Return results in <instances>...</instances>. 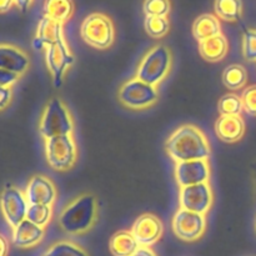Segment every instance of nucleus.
<instances>
[{"label":"nucleus","instance_id":"nucleus-21","mask_svg":"<svg viewBox=\"0 0 256 256\" xmlns=\"http://www.w3.org/2000/svg\"><path fill=\"white\" fill-rule=\"evenodd\" d=\"M140 248L130 230L115 232L109 242V249L114 256H132Z\"/></svg>","mask_w":256,"mask_h":256},{"label":"nucleus","instance_id":"nucleus-5","mask_svg":"<svg viewBox=\"0 0 256 256\" xmlns=\"http://www.w3.org/2000/svg\"><path fill=\"white\" fill-rule=\"evenodd\" d=\"M80 35L88 45L95 49L105 50L114 44L115 28L108 15L92 12L82 20Z\"/></svg>","mask_w":256,"mask_h":256},{"label":"nucleus","instance_id":"nucleus-1","mask_svg":"<svg viewBox=\"0 0 256 256\" xmlns=\"http://www.w3.org/2000/svg\"><path fill=\"white\" fill-rule=\"evenodd\" d=\"M165 150L175 162L208 160L212 155L206 135L192 124L178 128L165 142Z\"/></svg>","mask_w":256,"mask_h":256},{"label":"nucleus","instance_id":"nucleus-24","mask_svg":"<svg viewBox=\"0 0 256 256\" xmlns=\"http://www.w3.org/2000/svg\"><path fill=\"white\" fill-rule=\"evenodd\" d=\"M222 82L230 90L244 89L248 84V72L242 65H229L222 72Z\"/></svg>","mask_w":256,"mask_h":256},{"label":"nucleus","instance_id":"nucleus-12","mask_svg":"<svg viewBox=\"0 0 256 256\" xmlns=\"http://www.w3.org/2000/svg\"><path fill=\"white\" fill-rule=\"evenodd\" d=\"M130 232L134 235L140 246L152 248L162 239L164 225L156 215L146 212V214L140 215L135 220Z\"/></svg>","mask_w":256,"mask_h":256},{"label":"nucleus","instance_id":"nucleus-30","mask_svg":"<svg viewBox=\"0 0 256 256\" xmlns=\"http://www.w3.org/2000/svg\"><path fill=\"white\" fill-rule=\"evenodd\" d=\"M242 54L248 62H256V29H248L244 32Z\"/></svg>","mask_w":256,"mask_h":256},{"label":"nucleus","instance_id":"nucleus-27","mask_svg":"<svg viewBox=\"0 0 256 256\" xmlns=\"http://www.w3.org/2000/svg\"><path fill=\"white\" fill-rule=\"evenodd\" d=\"M52 216V206L48 205H29L26 219L42 228H46Z\"/></svg>","mask_w":256,"mask_h":256},{"label":"nucleus","instance_id":"nucleus-4","mask_svg":"<svg viewBox=\"0 0 256 256\" xmlns=\"http://www.w3.org/2000/svg\"><path fill=\"white\" fill-rule=\"evenodd\" d=\"M74 132V122L70 110L59 98H52L45 105L39 122V132L45 140Z\"/></svg>","mask_w":256,"mask_h":256},{"label":"nucleus","instance_id":"nucleus-31","mask_svg":"<svg viewBox=\"0 0 256 256\" xmlns=\"http://www.w3.org/2000/svg\"><path fill=\"white\" fill-rule=\"evenodd\" d=\"M242 102L245 112L252 116H256V85L248 86L242 92Z\"/></svg>","mask_w":256,"mask_h":256},{"label":"nucleus","instance_id":"nucleus-36","mask_svg":"<svg viewBox=\"0 0 256 256\" xmlns=\"http://www.w3.org/2000/svg\"><path fill=\"white\" fill-rule=\"evenodd\" d=\"M32 2H34V0H14L15 5H16V6L19 8L22 12H25L29 10V8L32 6Z\"/></svg>","mask_w":256,"mask_h":256},{"label":"nucleus","instance_id":"nucleus-15","mask_svg":"<svg viewBox=\"0 0 256 256\" xmlns=\"http://www.w3.org/2000/svg\"><path fill=\"white\" fill-rule=\"evenodd\" d=\"M30 66V59L26 52L12 44H0V69L22 75Z\"/></svg>","mask_w":256,"mask_h":256},{"label":"nucleus","instance_id":"nucleus-29","mask_svg":"<svg viewBox=\"0 0 256 256\" xmlns=\"http://www.w3.org/2000/svg\"><path fill=\"white\" fill-rule=\"evenodd\" d=\"M142 10L146 16L168 18L172 10V2L170 0H145Z\"/></svg>","mask_w":256,"mask_h":256},{"label":"nucleus","instance_id":"nucleus-16","mask_svg":"<svg viewBox=\"0 0 256 256\" xmlns=\"http://www.w3.org/2000/svg\"><path fill=\"white\" fill-rule=\"evenodd\" d=\"M245 122L242 115H220L215 122V134L225 142H238L245 135Z\"/></svg>","mask_w":256,"mask_h":256},{"label":"nucleus","instance_id":"nucleus-23","mask_svg":"<svg viewBox=\"0 0 256 256\" xmlns=\"http://www.w3.org/2000/svg\"><path fill=\"white\" fill-rule=\"evenodd\" d=\"M215 15L225 22H235L242 19V0H215Z\"/></svg>","mask_w":256,"mask_h":256},{"label":"nucleus","instance_id":"nucleus-10","mask_svg":"<svg viewBox=\"0 0 256 256\" xmlns=\"http://www.w3.org/2000/svg\"><path fill=\"white\" fill-rule=\"evenodd\" d=\"M45 58H46L48 69L52 72L54 86H62V80H64V76L65 74H66L68 69H69L75 62L74 55L70 52L65 39L60 40L56 44L46 46Z\"/></svg>","mask_w":256,"mask_h":256},{"label":"nucleus","instance_id":"nucleus-20","mask_svg":"<svg viewBox=\"0 0 256 256\" xmlns=\"http://www.w3.org/2000/svg\"><path fill=\"white\" fill-rule=\"evenodd\" d=\"M219 34H222V24L216 15L202 14L192 24V35L199 42Z\"/></svg>","mask_w":256,"mask_h":256},{"label":"nucleus","instance_id":"nucleus-35","mask_svg":"<svg viewBox=\"0 0 256 256\" xmlns=\"http://www.w3.org/2000/svg\"><path fill=\"white\" fill-rule=\"evenodd\" d=\"M9 254V242L4 235L0 234V256H8Z\"/></svg>","mask_w":256,"mask_h":256},{"label":"nucleus","instance_id":"nucleus-28","mask_svg":"<svg viewBox=\"0 0 256 256\" xmlns=\"http://www.w3.org/2000/svg\"><path fill=\"white\" fill-rule=\"evenodd\" d=\"M218 109L222 115H240L244 110L242 96L236 94H226L219 100Z\"/></svg>","mask_w":256,"mask_h":256},{"label":"nucleus","instance_id":"nucleus-11","mask_svg":"<svg viewBox=\"0 0 256 256\" xmlns=\"http://www.w3.org/2000/svg\"><path fill=\"white\" fill-rule=\"evenodd\" d=\"M212 200L214 196L209 182L180 188L179 204L182 209L206 215L212 209Z\"/></svg>","mask_w":256,"mask_h":256},{"label":"nucleus","instance_id":"nucleus-37","mask_svg":"<svg viewBox=\"0 0 256 256\" xmlns=\"http://www.w3.org/2000/svg\"><path fill=\"white\" fill-rule=\"evenodd\" d=\"M14 4V0H0V14L9 12Z\"/></svg>","mask_w":256,"mask_h":256},{"label":"nucleus","instance_id":"nucleus-38","mask_svg":"<svg viewBox=\"0 0 256 256\" xmlns=\"http://www.w3.org/2000/svg\"><path fill=\"white\" fill-rule=\"evenodd\" d=\"M255 232H256V219H255Z\"/></svg>","mask_w":256,"mask_h":256},{"label":"nucleus","instance_id":"nucleus-6","mask_svg":"<svg viewBox=\"0 0 256 256\" xmlns=\"http://www.w3.org/2000/svg\"><path fill=\"white\" fill-rule=\"evenodd\" d=\"M118 99L130 110H145L154 106L159 100V90L136 76L122 82L118 90Z\"/></svg>","mask_w":256,"mask_h":256},{"label":"nucleus","instance_id":"nucleus-2","mask_svg":"<svg viewBox=\"0 0 256 256\" xmlns=\"http://www.w3.org/2000/svg\"><path fill=\"white\" fill-rule=\"evenodd\" d=\"M99 218L96 198L90 192L82 194L70 202L60 212L58 224L68 235H82L94 228Z\"/></svg>","mask_w":256,"mask_h":256},{"label":"nucleus","instance_id":"nucleus-32","mask_svg":"<svg viewBox=\"0 0 256 256\" xmlns=\"http://www.w3.org/2000/svg\"><path fill=\"white\" fill-rule=\"evenodd\" d=\"M20 78L22 76L15 74V72L0 69V85H2V86L12 88V85H14L15 82H19Z\"/></svg>","mask_w":256,"mask_h":256},{"label":"nucleus","instance_id":"nucleus-13","mask_svg":"<svg viewBox=\"0 0 256 256\" xmlns=\"http://www.w3.org/2000/svg\"><path fill=\"white\" fill-rule=\"evenodd\" d=\"M175 178L180 188L209 182V160H190V162H176Z\"/></svg>","mask_w":256,"mask_h":256},{"label":"nucleus","instance_id":"nucleus-34","mask_svg":"<svg viewBox=\"0 0 256 256\" xmlns=\"http://www.w3.org/2000/svg\"><path fill=\"white\" fill-rule=\"evenodd\" d=\"M132 256H158L156 252L148 246H140Z\"/></svg>","mask_w":256,"mask_h":256},{"label":"nucleus","instance_id":"nucleus-18","mask_svg":"<svg viewBox=\"0 0 256 256\" xmlns=\"http://www.w3.org/2000/svg\"><path fill=\"white\" fill-rule=\"evenodd\" d=\"M62 39H65L62 24L44 16L38 25L36 36L32 42V45L36 49H42V46H50L52 44H56Z\"/></svg>","mask_w":256,"mask_h":256},{"label":"nucleus","instance_id":"nucleus-22","mask_svg":"<svg viewBox=\"0 0 256 256\" xmlns=\"http://www.w3.org/2000/svg\"><path fill=\"white\" fill-rule=\"evenodd\" d=\"M75 5L72 0H45L44 16L64 25L74 15Z\"/></svg>","mask_w":256,"mask_h":256},{"label":"nucleus","instance_id":"nucleus-25","mask_svg":"<svg viewBox=\"0 0 256 256\" xmlns=\"http://www.w3.org/2000/svg\"><path fill=\"white\" fill-rule=\"evenodd\" d=\"M44 256H89V254L75 242L62 240L52 244Z\"/></svg>","mask_w":256,"mask_h":256},{"label":"nucleus","instance_id":"nucleus-26","mask_svg":"<svg viewBox=\"0 0 256 256\" xmlns=\"http://www.w3.org/2000/svg\"><path fill=\"white\" fill-rule=\"evenodd\" d=\"M145 30L149 36L154 38V39H162L170 30L169 19L164 16H146Z\"/></svg>","mask_w":256,"mask_h":256},{"label":"nucleus","instance_id":"nucleus-9","mask_svg":"<svg viewBox=\"0 0 256 256\" xmlns=\"http://www.w3.org/2000/svg\"><path fill=\"white\" fill-rule=\"evenodd\" d=\"M0 209L5 222L14 229L26 219L29 202L25 192L15 186H8L0 195Z\"/></svg>","mask_w":256,"mask_h":256},{"label":"nucleus","instance_id":"nucleus-7","mask_svg":"<svg viewBox=\"0 0 256 256\" xmlns=\"http://www.w3.org/2000/svg\"><path fill=\"white\" fill-rule=\"evenodd\" d=\"M48 164L56 172H68L78 162V146L72 134L45 140Z\"/></svg>","mask_w":256,"mask_h":256},{"label":"nucleus","instance_id":"nucleus-33","mask_svg":"<svg viewBox=\"0 0 256 256\" xmlns=\"http://www.w3.org/2000/svg\"><path fill=\"white\" fill-rule=\"evenodd\" d=\"M12 99V88L2 86L0 85V112L6 109L10 105Z\"/></svg>","mask_w":256,"mask_h":256},{"label":"nucleus","instance_id":"nucleus-19","mask_svg":"<svg viewBox=\"0 0 256 256\" xmlns=\"http://www.w3.org/2000/svg\"><path fill=\"white\" fill-rule=\"evenodd\" d=\"M229 52V42L225 35L219 34L199 42V52L204 60L209 62H222Z\"/></svg>","mask_w":256,"mask_h":256},{"label":"nucleus","instance_id":"nucleus-3","mask_svg":"<svg viewBox=\"0 0 256 256\" xmlns=\"http://www.w3.org/2000/svg\"><path fill=\"white\" fill-rule=\"evenodd\" d=\"M172 65V50L166 45H155L140 60L135 76L146 84L158 88L170 74Z\"/></svg>","mask_w":256,"mask_h":256},{"label":"nucleus","instance_id":"nucleus-17","mask_svg":"<svg viewBox=\"0 0 256 256\" xmlns=\"http://www.w3.org/2000/svg\"><path fill=\"white\" fill-rule=\"evenodd\" d=\"M45 235V228L25 219L12 229V242L20 249H30L42 242Z\"/></svg>","mask_w":256,"mask_h":256},{"label":"nucleus","instance_id":"nucleus-8","mask_svg":"<svg viewBox=\"0 0 256 256\" xmlns=\"http://www.w3.org/2000/svg\"><path fill=\"white\" fill-rule=\"evenodd\" d=\"M172 232L180 240L186 242H198L206 232V216L199 212H189L180 208L172 222Z\"/></svg>","mask_w":256,"mask_h":256},{"label":"nucleus","instance_id":"nucleus-14","mask_svg":"<svg viewBox=\"0 0 256 256\" xmlns=\"http://www.w3.org/2000/svg\"><path fill=\"white\" fill-rule=\"evenodd\" d=\"M29 205H48L52 206L58 198V190L50 178L45 175H34L28 182L25 190Z\"/></svg>","mask_w":256,"mask_h":256}]
</instances>
